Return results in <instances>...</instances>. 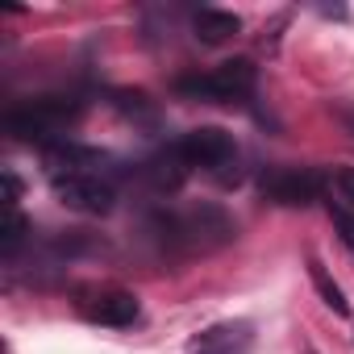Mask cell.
I'll return each mask as SVG.
<instances>
[{
  "label": "cell",
  "instance_id": "cell-1",
  "mask_svg": "<svg viewBox=\"0 0 354 354\" xmlns=\"http://www.w3.org/2000/svg\"><path fill=\"white\" fill-rule=\"evenodd\" d=\"M75 113H80L75 100L50 96V100H34V104H26V109H13V113L5 117V125H9V133L21 138V142H46V146H50V138H55Z\"/></svg>",
  "mask_w": 354,
  "mask_h": 354
},
{
  "label": "cell",
  "instance_id": "cell-2",
  "mask_svg": "<svg viewBox=\"0 0 354 354\" xmlns=\"http://www.w3.org/2000/svg\"><path fill=\"white\" fill-rule=\"evenodd\" d=\"M158 230H162L167 242H184V246H201V250H205V246H221V242L234 238L230 217H225L221 209H213V205L192 209V213H184V217H162Z\"/></svg>",
  "mask_w": 354,
  "mask_h": 354
},
{
  "label": "cell",
  "instance_id": "cell-3",
  "mask_svg": "<svg viewBox=\"0 0 354 354\" xmlns=\"http://www.w3.org/2000/svg\"><path fill=\"white\" fill-rule=\"evenodd\" d=\"M184 96H196V100H238L254 88V63L250 59H234V63H221L217 71L209 75H188L175 84Z\"/></svg>",
  "mask_w": 354,
  "mask_h": 354
},
{
  "label": "cell",
  "instance_id": "cell-4",
  "mask_svg": "<svg viewBox=\"0 0 354 354\" xmlns=\"http://www.w3.org/2000/svg\"><path fill=\"white\" fill-rule=\"evenodd\" d=\"M263 192L288 209H304L313 201H321L325 192V175L313 171V167H283V171H271L263 175Z\"/></svg>",
  "mask_w": 354,
  "mask_h": 354
},
{
  "label": "cell",
  "instance_id": "cell-5",
  "mask_svg": "<svg viewBox=\"0 0 354 354\" xmlns=\"http://www.w3.org/2000/svg\"><path fill=\"white\" fill-rule=\"evenodd\" d=\"M184 150V158L192 162V167H230L234 158H238V146H234V138L225 133V129H217V125H201V129H192V133H184L180 142H175Z\"/></svg>",
  "mask_w": 354,
  "mask_h": 354
},
{
  "label": "cell",
  "instance_id": "cell-6",
  "mask_svg": "<svg viewBox=\"0 0 354 354\" xmlns=\"http://www.w3.org/2000/svg\"><path fill=\"white\" fill-rule=\"evenodd\" d=\"M55 196L75 213H109L117 201L113 184L100 175H63V180H55Z\"/></svg>",
  "mask_w": 354,
  "mask_h": 354
},
{
  "label": "cell",
  "instance_id": "cell-7",
  "mask_svg": "<svg viewBox=\"0 0 354 354\" xmlns=\"http://www.w3.org/2000/svg\"><path fill=\"white\" fill-rule=\"evenodd\" d=\"M250 325L246 321H230V325H213L209 333H201L192 342V354H250Z\"/></svg>",
  "mask_w": 354,
  "mask_h": 354
},
{
  "label": "cell",
  "instance_id": "cell-8",
  "mask_svg": "<svg viewBox=\"0 0 354 354\" xmlns=\"http://www.w3.org/2000/svg\"><path fill=\"white\" fill-rule=\"evenodd\" d=\"M188 171H192V162L184 158V150L171 146V150H162V154H154V158L146 162V180H150L158 192H175V188L188 180Z\"/></svg>",
  "mask_w": 354,
  "mask_h": 354
},
{
  "label": "cell",
  "instance_id": "cell-9",
  "mask_svg": "<svg viewBox=\"0 0 354 354\" xmlns=\"http://www.w3.org/2000/svg\"><path fill=\"white\" fill-rule=\"evenodd\" d=\"M84 313L100 325H133L138 321V300L129 292H100L96 300L84 304Z\"/></svg>",
  "mask_w": 354,
  "mask_h": 354
},
{
  "label": "cell",
  "instance_id": "cell-10",
  "mask_svg": "<svg viewBox=\"0 0 354 354\" xmlns=\"http://www.w3.org/2000/svg\"><path fill=\"white\" fill-rule=\"evenodd\" d=\"M238 30H242V21L234 13H221V9H201L196 13V38H205V42H225Z\"/></svg>",
  "mask_w": 354,
  "mask_h": 354
},
{
  "label": "cell",
  "instance_id": "cell-11",
  "mask_svg": "<svg viewBox=\"0 0 354 354\" xmlns=\"http://www.w3.org/2000/svg\"><path fill=\"white\" fill-rule=\"evenodd\" d=\"M308 275H313V283H317V292L325 296V304H329L333 313H346V296H342V288H337V283L329 279V271H325V267H321L317 259L308 263Z\"/></svg>",
  "mask_w": 354,
  "mask_h": 354
},
{
  "label": "cell",
  "instance_id": "cell-12",
  "mask_svg": "<svg viewBox=\"0 0 354 354\" xmlns=\"http://www.w3.org/2000/svg\"><path fill=\"white\" fill-rule=\"evenodd\" d=\"M329 221L337 225V234H342V242L354 250V213H350V205L342 201V196H333L329 201Z\"/></svg>",
  "mask_w": 354,
  "mask_h": 354
},
{
  "label": "cell",
  "instance_id": "cell-13",
  "mask_svg": "<svg viewBox=\"0 0 354 354\" xmlns=\"http://www.w3.org/2000/svg\"><path fill=\"white\" fill-rule=\"evenodd\" d=\"M26 217L17 213V209H9V221H5V230H0V250H5V254H13L21 242H26Z\"/></svg>",
  "mask_w": 354,
  "mask_h": 354
},
{
  "label": "cell",
  "instance_id": "cell-14",
  "mask_svg": "<svg viewBox=\"0 0 354 354\" xmlns=\"http://www.w3.org/2000/svg\"><path fill=\"white\" fill-rule=\"evenodd\" d=\"M333 188H337V196H342L346 205H354V167L333 171Z\"/></svg>",
  "mask_w": 354,
  "mask_h": 354
},
{
  "label": "cell",
  "instance_id": "cell-15",
  "mask_svg": "<svg viewBox=\"0 0 354 354\" xmlns=\"http://www.w3.org/2000/svg\"><path fill=\"white\" fill-rule=\"evenodd\" d=\"M342 121H346V125H350V129H354V113H342Z\"/></svg>",
  "mask_w": 354,
  "mask_h": 354
}]
</instances>
